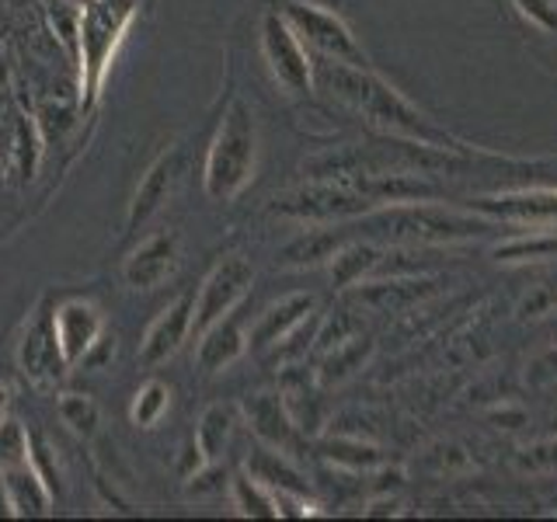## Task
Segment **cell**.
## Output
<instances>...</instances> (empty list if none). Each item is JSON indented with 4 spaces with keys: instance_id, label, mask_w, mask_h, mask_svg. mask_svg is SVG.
<instances>
[{
    "instance_id": "2e32d148",
    "label": "cell",
    "mask_w": 557,
    "mask_h": 522,
    "mask_svg": "<svg viewBox=\"0 0 557 522\" xmlns=\"http://www.w3.org/2000/svg\"><path fill=\"white\" fill-rule=\"evenodd\" d=\"M0 481H4L8 505H11L14 519H39V515L52 512V498H57V492H52V487L46 484V477L32 467V460L4 470Z\"/></svg>"
},
{
    "instance_id": "e0dca14e",
    "label": "cell",
    "mask_w": 557,
    "mask_h": 522,
    "mask_svg": "<svg viewBox=\"0 0 557 522\" xmlns=\"http://www.w3.org/2000/svg\"><path fill=\"white\" fill-rule=\"evenodd\" d=\"M244 348H248V338H244V331L237 324L234 313H226L216 324H209L199 338V348H196V362L202 373H223L226 365H234Z\"/></svg>"
},
{
    "instance_id": "9c48e42d",
    "label": "cell",
    "mask_w": 557,
    "mask_h": 522,
    "mask_svg": "<svg viewBox=\"0 0 557 522\" xmlns=\"http://www.w3.org/2000/svg\"><path fill=\"white\" fill-rule=\"evenodd\" d=\"M17 370H22L25 380L35 383V387H57L63 373L70 370L57 341L52 310H39V318L25 327L22 345H17Z\"/></svg>"
},
{
    "instance_id": "4dcf8cb0",
    "label": "cell",
    "mask_w": 557,
    "mask_h": 522,
    "mask_svg": "<svg viewBox=\"0 0 557 522\" xmlns=\"http://www.w3.org/2000/svg\"><path fill=\"white\" fill-rule=\"evenodd\" d=\"M28 443H32V435L25 432L22 422L0 418V474L28 460Z\"/></svg>"
},
{
    "instance_id": "d590c367",
    "label": "cell",
    "mask_w": 557,
    "mask_h": 522,
    "mask_svg": "<svg viewBox=\"0 0 557 522\" xmlns=\"http://www.w3.org/2000/svg\"><path fill=\"white\" fill-rule=\"evenodd\" d=\"M0 515H11V505H8V492H4V481H0Z\"/></svg>"
},
{
    "instance_id": "5bb4252c",
    "label": "cell",
    "mask_w": 557,
    "mask_h": 522,
    "mask_svg": "<svg viewBox=\"0 0 557 522\" xmlns=\"http://www.w3.org/2000/svg\"><path fill=\"white\" fill-rule=\"evenodd\" d=\"M244 418H248L251 432L265 446H275L289 452L296 446V418L286 408L283 394H255L251 400H244Z\"/></svg>"
},
{
    "instance_id": "4316f807",
    "label": "cell",
    "mask_w": 557,
    "mask_h": 522,
    "mask_svg": "<svg viewBox=\"0 0 557 522\" xmlns=\"http://www.w3.org/2000/svg\"><path fill=\"white\" fill-rule=\"evenodd\" d=\"M60 418L74 435H81V439H91V435L98 432L101 411L87 394H63L60 397Z\"/></svg>"
},
{
    "instance_id": "30bf717a",
    "label": "cell",
    "mask_w": 557,
    "mask_h": 522,
    "mask_svg": "<svg viewBox=\"0 0 557 522\" xmlns=\"http://www.w3.org/2000/svg\"><path fill=\"white\" fill-rule=\"evenodd\" d=\"M52 324H57V341L66 365H77L95 352V345L104 338V318L95 303L87 300H66L52 310Z\"/></svg>"
},
{
    "instance_id": "5b68a950",
    "label": "cell",
    "mask_w": 557,
    "mask_h": 522,
    "mask_svg": "<svg viewBox=\"0 0 557 522\" xmlns=\"http://www.w3.org/2000/svg\"><path fill=\"white\" fill-rule=\"evenodd\" d=\"M383 226H387V234L394 240H418V244L467 240L484 231L481 220L463 216L457 209H446V206H429V199L383 206Z\"/></svg>"
},
{
    "instance_id": "52a82bcc",
    "label": "cell",
    "mask_w": 557,
    "mask_h": 522,
    "mask_svg": "<svg viewBox=\"0 0 557 522\" xmlns=\"http://www.w3.org/2000/svg\"><path fill=\"white\" fill-rule=\"evenodd\" d=\"M261 57L289 95H307L313 87V63L283 11H265L261 17Z\"/></svg>"
},
{
    "instance_id": "4fadbf2b",
    "label": "cell",
    "mask_w": 557,
    "mask_h": 522,
    "mask_svg": "<svg viewBox=\"0 0 557 522\" xmlns=\"http://www.w3.org/2000/svg\"><path fill=\"white\" fill-rule=\"evenodd\" d=\"M178 178H182V150H164L136 185V196L129 202V226H144L147 220L161 213L168 199L174 196Z\"/></svg>"
},
{
    "instance_id": "cb8c5ba5",
    "label": "cell",
    "mask_w": 557,
    "mask_h": 522,
    "mask_svg": "<svg viewBox=\"0 0 557 522\" xmlns=\"http://www.w3.org/2000/svg\"><path fill=\"white\" fill-rule=\"evenodd\" d=\"M231 495H234V509L240 515H251V519H278L275 495L269 492L265 484H258L251 474L231 481Z\"/></svg>"
},
{
    "instance_id": "7402d4cb",
    "label": "cell",
    "mask_w": 557,
    "mask_h": 522,
    "mask_svg": "<svg viewBox=\"0 0 557 522\" xmlns=\"http://www.w3.org/2000/svg\"><path fill=\"white\" fill-rule=\"evenodd\" d=\"M342 248L338 244V234L335 231H307L296 240H289L283 254H278V265L286 269H313L321 265V261H331L335 251Z\"/></svg>"
},
{
    "instance_id": "d4e9b609",
    "label": "cell",
    "mask_w": 557,
    "mask_h": 522,
    "mask_svg": "<svg viewBox=\"0 0 557 522\" xmlns=\"http://www.w3.org/2000/svg\"><path fill=\"white\" fill-rule=\"evenodd\" d=\"M168 408H171V387L161 380H150V383H144V387L136 390L129 418H133V425H139V428H153V425H161V418L168 414Z\"/></svg>"
},
{
    "instance_id": "d6986e66",
    "label": "cell",
    "mask_w": 557,
    "mask_h": 522,
    "mask_svg": "<svg viewBox=\"0 0 557 522\" xmlns=\"http://www.w3.org/2000/svg\"><path fill=\"white\" fill-rule=\"evenodd\" d=\"M310 313H313V296H307V293H293V296H286V300L272 303V307L258 318V324H255V331H251V345H255V348H272L278 338H286L296 324H304V321L310 318Z\"/></svg>"
},
{
    "instance_id": "7a4b0ae2",
    "label": "cell",
    "mask_w": 557,
    "mask_h": 522,
    "mask_svg": "<svg viewBox=\"0 0 557 522\" xmlns=\"http://www.w3.org/2000/svg\"><path fill=\"white\" fill-rule=\"evenodd\" d=\"M258 171V122L244 101L226 109L220 129L206 153V196L213 202H231L255 182Z\"/></svg>"
},
{
    "instance_id": "3957f363",
    "label": "cell",
    "mask_w": 557,
    "mask_h": 522,
    "mask_svg": "<svg viewBox=\"0 0 557 522\" xmlns=\"http://www.w3.org/2000/svg\"><path fill=\"white\" fill-rule=\"evenodd\" d=\"M136 17V0H91L81 14V57H77V84L81 98L95 101L109 77V66L126 39Z\"/></svg>"
},
{
    "instance_id": "277c9868",
    "label": "cell",
    "mask_w": 557,
    "mask_h": 522,
    "mask_svg": "<svg viewBox=\"0 0 557 522\" xmlns=\"http://www.w3.org/2000/svg\"><path fill=\"white\" fill-rule=\"evenodd\" d=\"M373 209H376V202L356 185L352 174H342V178H318L313 185L293 188L286 196L272 199V213L289 216V220H304V223H338L348 216L373 213Z\"/></svg>"
},
{
    "instance_id": "ba28073f",
    "label": "cell",
    "mask_w": 557,
    "mask_h": 522,
    "mask_svg": "<svg viewBox=\"0 0 557 522\" xmlns=\"http://www.w3.org/2000/svg\"><path fill=\"white\" fill-rule=\"evenodd\" d=\"M255 283V269L248 258L240 254H226L223 261H216L213 272L206 275V283L199 289V300H196V321H191V327L202 331L209 324H216L220 318H226V313H234L237 303L248 296Z\"/></svg>"
},
{
    "instance_id": "f1b7e54d",
    "label": "cell",
    "mask_w": 557,
    "mask_h": 522,
    "mask_svg": "<svg viewBox=\"0 0 557 522\" xmlns=\"http://www.w3.org/2000/svg\"><path fill=\"white\" fill-rule=\"evenodd\" d=\"M495 254H498V261H540V258L557 254V237H550L544 231H530L527 237L498 244Z\"/></svg>"
},
{
    "instance_id": "484cf974",
    "label": "cell",
    "mask_w": 557,
    "mask_h": 522,
    "mask_svg": "<svg viewBox=\"0 0 557 522\" xmlns=\"http://www.w3.org/2000/svg\"><path fill=\"white\" fill-rule=\"evenodd\" d=\"M81 14H84V8L77 0H52L49 4V25L74 63L81 57Z\"/></svg>"
},
{
    "instance_id": "83f0119b",
    "label": "cell",
    "mask_w": 557,
    "mask_h": 522,
    "mask_svg": "<svg viewBox=\"0 0 557 522\" xmlns=\"http://www.w3.org/2000/svg\"><path fill=\"white\" fill-rule=\"evenodd\" d=\"M324 457L331 463H338V467H348V470H370V467H376L383 460L376 446L359 443V439H327L324 443Z\"/></svg>"
},
{
    "instance_id": "6da1fadb",
    "label": "cell",
    "mask_w": 557,
    "mask_h": 522,
    "mask_svg": "<svg viewBox=\"0 0 557 522\" xmlns=\"http://www.w3.org/2000/svg\"><path fill=\"white\" fill-rule=\"evenodd\" d=\"M318 77L331 95H338L345 104H352L356 112H362L373 126L397 133L405 139H414L422 147H446L449 136L440 133L432 122L400 98L387 80H380L366 66H348L338 60H324L318 66Z\"/></svg>"
},
{
    "instance_id": "ac0fdd59",
    "label": "cell",
    "mask_w": 557,
    "mask_h": 522,
    "mask_svg": "<svg viewBox=\"0 0 557 522\" xmlns=\"http://www.w3.org/2000/svg\"><path fill=\"white\" fill-rule=\"evenodd\" d=\"M8 147H4V167H8V178L14 185H25L35 178L39 171V157H42V139L35 122L25 115H11V126H8Z\"/></svg>"
},
{
    "instance_id": "7c38bea8",
    "label": "cell",
    "mask_w": 557,
    "mask_h": 522,
    "mask_svg": "<svg viewBox=\"0 0 557 522\" xmlns=\"http://www.w3.org/2000/svg\"><path fill=\"white\" fill-rule=\"evenodd\" d=\"M191 321H196V300H191V296H178V300L157 313L153 324L147 327L144 345H139V362L144 365L168 362L185 345Z\"/></svg>"
},
{
    "instance_id": "8fae6325",
    "label": "cell",
    "mask_w": 557,
    "mask_h": 522,
    "mask_svg": "<svg viewBox=\"0 0 557 522\" xmlns=\"http://www.w3.org/2000/svg\"><path fill=\"white\" fill-rule=\"evenodd\" d=\"M178 269V237L174 234H153L147 237L139 248L126 258V265H122V278H126L129 289H157L164 286L168 278Z\"/></svg>"
},
{
    "instance_id": "d6a6232c",
    "label": "cell",
    "mask_w": 557,
    "mask_h": 522,
    "mask_svg": "<svg viewBox=\"0 0 557 522\" xmlns=\"http://www.w3.org/2000/svg\"><path fill=\"white\" fill-rule=\"evenodd\" d=\"M527 383H533V387H547V383H557V345L530 359Z\"/></svg>"
},
{
    "instance_id": "ffe728a7",
    "label": "cell",
    "mask_w": 557,
    "mask_h": 522,
    "mask_svg": "<svg viewBox=\"0 0 557 522\" xmlns=\"http://www.w3.org/2000/svg\"><path fill=\"white\" fill-rule=\"evenodd\" d=\"M248 474L258 484H265L269 492H300V495L307 492L304 474L286 460V452L275 449V446H258V449H251Z\"/></svg>"
},
{
    "instance_id": "f546056e",
    "label": "cell",
    "mask_w": 557,
    "mask_h": 522,
    "mask_svg": "<svg viewBox=\"0 0 557 522\" xmlns=\"http://www.w3.org/2000/svg\"><path fill=\"white\" fill-rule=\"evenodd\" d=\"M366 356H370V345H362V341L335 345V352L324 359L321 383H342L345 376H352L356 370H362V359Z\"/></svg>"
},
{
    "instance_id": "e575fe53",
    "label": "cell",
    "mask_w": 557,
    "mask_h": 522,
    "mask_svg": "<svg viewBox=\"0 0 557 522\" xmlns=\"http://www.w3.org/2000/svg\"><path fill=\"white\" fill-rule=\"evenodd\" d=\"M516 4H519L522 14H530L536 25H544V28H554L557 25V14L550 11L547 0H516Z\"/></svg>"
},
{
    "instance_id": "74e56055",
    "label": "cell",
    "mask_w": 557,
    "mask_h": 522,
    "mask_svg": "<svg viewBox=\"0 0 557 522\" xmlns=\"http://www.w3.org/2000/svg\"><path fill=\"white\" fill-rule=\"evenodd\" d=\"M554 428H557V414H554Z\"/></svg>"
},
{
    "instance_id": "8992f818",
    "label": "cell",
    "mask_w": 557,
    "mask_h": 522,
    "mask_svg": "<svg viewBox=\"0 0 557 522\" xmlns=\"http://www.w3.org/2000/svg\"><path fill=\"white\" fill-rule=\"evenodd\" d=\"M286 22L296 28V35L304 39V46L318 49L324 60H338L348 66H370L366 63V52L359 49L352 28H348L335 11H327L321 4H310V0H289L283 8Z\"/></svg>"
},
{
    "instance_id": "603a6c76",
    "label": "cell",
    "mask_w": 557,
    "mask_h": 522,
    "mask_svg": "<svg viewBox=\"0 0 557 522\" xmlns=\"http://www.w3.org/2000/svg\"><path fill=\"white\" fill-rule=\"evenodd\" d=\"M380 265V251L373 244H348V248H338L335 258H331V278L335 286L348 289L359 286L366 272H373Z\"/></svg>"
},
{
    "instance_id": "836d02e7",
    "label": "cell",
    "mask_w": 557,
    "mask_h": 522,
    "mask_svg": "<svg viewBox=\"0 0 557 522\" xmlns=\"http://www.w3.org/2000/svg\"><path fill=\"white\" fill-rule=\"evenodd\" d=\"M557 463V443H540L533 449H522V457H519V467H527V470H540V463Z\"/></svg>"
},
{
    "instance_id": "9a60e30c",
    "label": "cell",
    "mask_w": 557,
    "mask_h": 522,
    "mask_svg": "<svg viewBox=\"0 0 557 522\" xmlns=\"http://www.w3.org/2000/svg\"><path fill=\"white\" fill-rule=\"evenodd\" d=\"M478 209L527 226H557V188H530V191H509V196L478 199Z\"/></svg>"
},
{
    "instance_id": "8d00e7d4",
    "label": "cell",
    "mask_w": 557,
    "mask_h": 522,
    "mask_svg": "<svg viewBox=\"0 0 557 522\" xmlns=\"http://www.w3.org/2000/svg\"><path fill=\"white\" fill-rule=\"evenodd\" d=\"M8 405H11V390L4 387V383H0V414L8 411Z\"/></svg>"
},
{
    "instance_id": "1f68e13d",
    "label": "cell",
    "mask_w": 557,
    "mask_h": 522,
    "mask_svg": "<svg viewBox=\"0 0 557 522\" xmlns=\"http://www.w3.org/2000/svg\"><path fill=\"white\" fill-rule=\"evenodd\" d=\"M188 481V495H196V498H206V495H220L223 487H226V470L220 467V460L216 463H206V467H199L196 474L191 477H185Z\"/></svg>"
},
{
    "instance_id": "44dd1931",
    "label": "cell",
    "mask_w": 557,
    "mask_h": 522,
    "mask_svg": "<svg viewBox=\"0 0 557 522\" xmlns=\"http://www.w3.org/2000/svg\"><path fill=\"white\" fill-rule=\"evenodd\" d=\"M234 425H237V408H231V405H213L202 411L199 425H196V446L206 457V463H216L226 452Z\"/></svg>"
}]
</instances>
